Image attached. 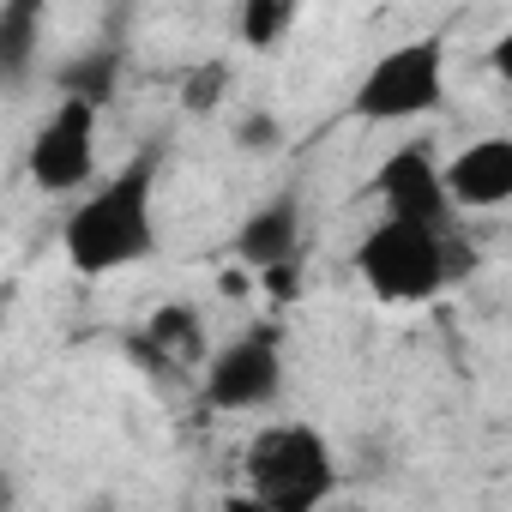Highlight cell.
<instances>
[{"label":"cell","mask_w":512,"mask_h":512,"mask_svg":"<svg viewBox=\"0 0 512 512\" xmlns=\"http://www.w3.org/2000/svg\"><path fill=\"white\" fill-rule=\"evenodd\" d=\"M223 97H229V61H199L181 79V109L187 115H217Z\"/></svg>","instance_id":"cell-14"},{"label":"cell","mask_w":512,"mask_h":512,"mask_svg":"<svg viewBox=\"0 0 512 512\" xmlns=\"http://www.w3.org/2000/svg\"><path fill=\"white\" fill-rule=\"evenodd\" d=\"M229 253L241 266H253V272H266L278 260H296V253H302V193L278 187L266 205H253L241 217V229L229 235Z\"/></svg>","instance_id":"cell-9"},{"label":"cell","mask_w":512,"mask_h":512,"mask_svg":"<svg viewBox=\"0 0 512 512\" xmlns=\"http://www.w3.org/2000/svg\"><path fill=\"white\" fill-rule=\"evenodd\" d=\"M157 169H163V151L145 145L67 211L61 253L79 278H115L157 253Z\"/></svg>","instance_id":"cell-1"},{"label":"cell","mask_w":512,"mask_h":512,"mask_svg":"<svg viewBox=\"0 0 512 512\" xmlns=\"http://www.w3.org/2000/svg\"><path fill=\"white\" fill-rule=\"evenodd\" d=\"M115 85H121V49H115V43L85 49L79 61H67V67L55 73V91H61V97H85V103H97V109L115 103Z\"/></svg>","instance_id":"cell-12"},{"label":"cell","mask_w":512,"mask_h":512,"mask_svg":"<svg viewBox=\"0 0 512 512\" xmlns=\"http://www.w3.org/2000/svg\"><path fill=\"white\" fill-rule=\"evenodd\" d=\"M157 362H175V368H205V326H199V308H187V302H163V308H151V320H145V338H139Z\"/></svg>","instance_id":"cell-10"},{"label":"cell","mask_w":512,"mask_h":512,"mask_svg":"<svg viewBox=\"0 0 512 512\" xmlns=\"http://www.w3.org/2000/svg\"><path fill=\"white\" fill-rule=\"evenodd\" d=\"M488 73H494V79H500V85L512 91V25H506V31H500L494 43H488Z\"/></svg>","instance_id":"cell-17"},{"label":"cell","mask_w":512,"mask_h":512,"mask_svg":"<svg viewBox=\"0 0 512 512\" xmlns=\"http://www.w3.org/2000/svg\"><path fill=\"white\" fill-rule=\"evenodd\" d=\"M260 278H266V290H272L278 302H296V296H302V260H278V266H266Z\"/></svg>","instance_id":"cell-16"},{"label":"cell","mask_w":512,"mask_h":512,"mask_svg":"<svg viewBox=\"0 0 512 512\" xmlns=\"http://www.w3.org/2000/svg\"><path fill=\"white\" fill-rule=\"evenodd\" d=\"M446 31H422L410 43H392L386 55H374L344 103L350 121H368V127H398V121H422V115H440L446 103Z\"/></svg>","instance_id":"cell-4"},{"label":"cell","mask_w":512,"mask_h":512,"mask_svg":"<svg viewBox=\"0 0 512 512\" xmlns=\"http://www.w3.org/2000/svg\"><path fill=\"white\" fill-rule=\"evenodd\" d=\"M43 25H49V0H7L0 7V73L7 85H25L43 49Z\"/></svg>","instance_id":"cell-11"},{"label":"cell","mask_w":512,"mask_h":512,"mask_svg":"<svg viewBox=\"0 0 512 512\" xmlns=\"http://www.w3.org/2000/svg\"><path fill=\"white\" fill-rule=\"evenodd\" d=\"M446 187L458 211H500L512 205V133L470 139L464 151L446 157Z\"/></svg>","instance_id":"cell-8"},{"label":"cell","mask_w":512,"mask_h":512,"mask_svg":"<svg viewBox=\"0 0 512 512\" xmlns=\"http://www.w3.org/2000/svg\"><path fill=\"white\" fill-rule=\"evenodd\" d=\"M470 272V253L458 247V229H428L410 217H386L356 241V278L374 302L416 308L434 302L452 278Z\"/></svg>","instance_id":"cell-2"},{"label":"cell","mask_w":512,"mask_h":512,"mask_svg":"<svg viewBox=\"0 0 512 512\" xmlns=\"http://www.w3.org/2000/svg\"><path fill=\"white\" fill-rule=\"evenodd\" d=\"M229 145H235L241 157H266V151H278V145H284V127H278V115H272V109H247V115L229 127Z\"/></svg>","instance_id":"cell-15"},{"label":"cell","mask_w":512,"mask_h":512,"mask_svg":"<svg viewBox=\"0 0 512 512\" xmlns=\"http://www.w3.org/2000/svg\"><path fill=\"white\" fill-rule=\"evenodd\" d=\"M302 19V0H241L235 7V31L247 49H278Z\"/></svg>","instance_id":"cell-13"},{"label":"cell","mask_w":512,"mask_h":512,"mask_svg":"<svg viewBox=\"0 0 512 512\" xmlns=\"http://www.w3.org/2000/svg\"><path fill=\"white\" fill-rule=\"evenodd\" d=\"M247 494L260 500L266 512H314L332 500L338 488V458H332V440L290 416V422H266L260 434L247 440Z\"/></svg>","instance_id":"cell-3"},{"label":"cell","mask_w":512,"mask_h":512,"mask_svg":"<svg viewBox=\"0 0 512 512\" xmlns=\"http://www.w3.org/2000/svg\"><path fill=\"white\" fill-rule=\"evenodd\" d=\"M368 193L380 199L386 217H410V223H428V229H452V217H458V199L446 187V163H434L428 145H398L374 169Z\"/></svg>","instance_id":"cell-7"},{"label":"cell","mask_w":512,"mask_h":512,"mask_svg":"<svg viewBox=\"0 0 512 512\" xmlns=\"http://www.w3.org/2000/svg\"><path fill=\"white\" fill-rule=\"evenodd\" d=\"M199 392L223 416L266 410L284 392V326L278 320H253L229 344H217L199 368Z\"/></svg>","instance_id":"cell-5"},{"label":"cell","mask_w":512,"mask_h":512,"mask_svg":"<svg viewBox=\"0 0 512 512\" xmlns=\"http://www.w3.org/2000/svg\"><path fill=\"white\" fill-rule=\"evenodd\" d=\"M97 103L85 97H61L43 127L31 133V151H25V175L43 187V193H85L91 175H97Z\"/></svg>","instance_id":"cell-6"}]
</instances>
